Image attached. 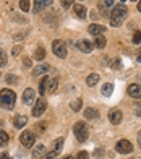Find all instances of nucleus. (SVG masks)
<instances>
[{
  "instance_id": "c85d7f7f",
  "label": "nucleus",
  "mask_w": 141,
  "mask_h": 159,
  "mask_svg": "<svg viewBox=\"0 0 141 159\" xmlns=\"http://www.w3.org/2000/svg\"><path fill=\"white\" fill-rule=\"evenodd\" d=\"M7 143H8V135L0 130V146H5Z\"/></svg>"
},
{
  "instance_id": "bb28decb",
  "label": "nucleus",
  "mask_w": 141,
  "mask_h": 159,
  "mask_svg": "<svg viewBox=\"0 0 141 159\" xmlns=\"http://www.w3.org/2000/svg\"><path fill=\"white\" fill-rule=\"evenodd\" d=\"M81 106H83V101H81V99H76V101H73V102H72V111L78 112V111L81 109Z\"/></svg>"
},
{
  "instance_id": "412c9836",
  "label": "nucleus",
  "mask_w": 141,
  "mask_h": 159,
  "mask_svg": "<svg viewBox=\"0 0 141 159\" xmlns=\"http://www.w3.org/2000/svg\"><path fill=\"white\" fill-rule=\"evenodd\" d=\"M112 91H114V84H112V83H104V86L101 88V93L104 96H110Z\"/></svg>"
},
{
  "instance_id": "2f4dec72",
  "label": "nucleus",
  "mask_w": 141,
  "mask_h": 159,
  "mask_svg": "<svg viewBox=\"0 0 141 159\" xmlns=\"http://www.w3.org/2000/svg\"><path fill=\"white\" fill-rule=\"evenodd\" d=\"M133 42H135V44H141V31L135 33V36H133Z\"/></svg>"
},
{
  "instance_id": "9b49d317",
  "label": "nucleus",
  "mask_w": 141,
  "mask_h": 159,
  "mask_svg": "<svg viewBox=\"0 0 141 159\" xmlns=\"http://www.w3.org/2000/svg\"><path fill=\"white\" fill-rule=\"evenodd\" d=\"M76 47H78V50H81L83 54H91V50H93L94 44L91 41H80Z\"/></svg>"
},
{
  "instance_id": "6e6552de",
  "label": "nucleus",
  "mask_w": 141,
  "mask_h": 159,
  "mask_svg": "<svg viewBox=\"0 0 141 159\" xmlns=\"http://www.w3.org/2000/svg\"><path fill=\"white\" fill-rule=\"evenodd\" d=\"M122 119H123L122 111H118V109H110L109 111V120H110V124L120 125L122 124Z\"/></svg>"
},
{
  "instance_id": "79ce46f5",
  "label": "nucleus",
  "mask_w": 141,
  "mask_h": 159,
  "mask_svg": "<svg viewBox=\"0 0 141 159\" xmlns=\"http://www.w3.org/2000/svg\"><path fill=\"white\" fill-rule=\"evenodd\" d=\"M114 5V0H105V7H112Z\"/></svg>"
},
{
  "instance_id": "f03ea898",
  "label": "nucleus",
  "mask_w": 141,
  "mask_h": 159,
  "mask_svg": "<svg viewBox=\"0 0 141 159\" xmlns=\"http://www.w3.org/2000/svg\"><path fill=\"white\" fill-rule=\"evenodd\" d=\"M15 101H16V94L13 93L11 89H2L0 91V106L3 109H11L15 106Z\"/></svg>"
},
{
  "instance_id": "dca6fc26",
  "label": "nucleus",
  "mask_w": 141,
  "mask_h": 159,
  "mask_svg": "<svg viewBox=\"0 0 141 159\" xmlns=\"http://www.w3.org/2000/svg\"><path fill=\"white\" fill-rule=\"evenodd\" d=\"M59 88V80L57 78H49V83H47V93H55Z\"/></svg>"
},
{
  "instance_id": "a19ab883",
  "label": "nucleus",
  "mask_w": 141,
  "mask_h": 159,
  "mask_svg": "<svg viewBox=\"0 0 141 159\" xmlns=\"http://www.w3.org/2000/svg\"><path fill=\"white\" fill-rule=\"evenodd\" d=\"M0 159H11V157H10V154H8V153H3L2 156H0Z\"/></svg>"
},
{
  "instance_id": "49530a36",
  "label": "nucleus",
  "mask_w": 141,
  "mask_h": 159,
  "mask_svg": "<svg viewBox=\"0 0 141 159\" xmlns=\"http://www.w3.org/2000/svg\"><path fill=\"white\" fill-rule=\"evenodd\" d=\"M130 2H138V0H130Z\"/></svg>"
},
{
  "instance_id": "1a4fd4ad",
  "label": "nucleus",
  "mask_w": 141,
  "mask_h": 159,
  "mask_svg": "<svg viewBox=\"0 0 141 159\" xmlns=\"http://www.w3.org/2000/svg\"><path fill=\"white\" fill-rule=\"evenodd\" d=\"M52 2H54V0H36V2H34L33 11L34 13H39V11H42L44 8H47V7H51Z\"/></svg>"
},
{
  "instance_id": "39448f33",
  "label": "nucleus",
  "mask_w": 141,
  "mask_h": 159,
  "mask_svg": "<svg viewBox=\"0 0 141 159\" xmlns=\"http://www.w3.org/2000/svg\"><path fill=\"white\" fill-rule=\"evenodd\" d=\"M115 151L120 154H130V153H133V144L128 140H120L115 144Z\"/></svg>"
},
{
  "instance_id": "f704fd0d",
  "label": "nucleus",
  "mask_w": 141,
  "mask_h": 159,
  "mask_svg": "<svg viewBox=\"0 0 141 159\" xmlns=\"http://www.w3.org/2000/svg\"><path fill=\"white\" fill-rule=\"evenodd\" d=\"M75 159H89V154L86 153V151H81V153H78V156H76Z\"/></svg>"
},
{
  "instance_id": "72a5a7b5",
  "label": "nucleus",
  "mask_w": 141,
  "mask_h": 159,
  "mask_svg": "<svg viewBox=\"0 0 141 159\" xmlns=\"http://www.w3.org/2000/svg\"><path fill=\"white\" fill-rule=\"evenodd\" d=\"M73 5V0H62V7H63V8H70V7H72Z\"/></svg>"
},
{
  "instance_id": "c03bdc74",
  "label": "nucleus",
  "mask_w": 141,
  "mask_h": 159,
  "mask_svg": "<svg viewBox=\"0 0 141 159\" xmlns=\"http://www.w3.org/2000/svg\"><path fill=\"white\" fill-rule=\"evenodd\" d=\"M138 11H141V0H139V3H138Z\"/></svg>"
},
{
  "instance_id": "a878e982",
  "label": "nucleus",
  "mask_w": 141,
  "mask_h": 159,
  "mask_svg": "<svg viewBox=\"0 0 141 159\" xmlns=\"http://www.w3.org/2000/svg\"><path fill=\"white\" fill-rule=\"evenodd\" d=\"M29 7H31V5H29V0H20V8L23 10L24 13L29 11Z\"/></svg>"
},
{
  "instance_id": "37998d69",
  "label": "nucleus",
  "mask_w": 141,
  "mask_h": 159,
  "mask_svg": "<svg viewBox=\"0 0 141 159\" xmlns=\"http://www.w3.org/2000/svg\"><path fill=\"white\" fill-rule=\"evenodd\" d=\"M138 144H139V146H141V132L138 133Z\"/></svg>"
},
{
  "instance_id": "a18cd8bd",
  "label": "nucleus",
  "mask_w": 141,
  "mask_h": 159,
  "mask_svg": "<svg viewBox=\"0 0 141 159\" xmlns=\"http://www.w3.org/2000/svg\"><path fill=\"white\" fill-rule=\"evenodd\" d=\"M63 159H73L72 156H65V157H63Z\"/></svg>"
},
{
  "instance_id": "aec40b11",
  "label": "nucleus",
  "mask_w": 141,
  "mask_h": 159,
  "mask_svg": "<svg viewBox=\"0 0 141 159\" xmlns=\"http://www.w3.org/2000/svg\"><path fill=\"white\" fill-rule=\"evenodd\" d=\"M62 146H63V138H57L54 143H52V151L55 154H59L62 151Z\"/></svg>"
},
{
  "instance_id": "ea45409f",
  "label": "nucleus",
  "mask_w": 141,
  "mask_h": 159,
  "mask_svg": "<svg viewBox=\"0 0 141 159\" xmlns=\"http://www.w3.org/2000/svg\"><path fill=\"white\" fill-rule=\"evenodd\" d=\"M135 114H136L138 117L141 119V106H136V109H135Z\"/></svg>"
},
{
  "instance_id": "9d476101",
  "label": "nucleus",
  "mask_w": 141,
  "mask_h": 159,
  "mask_svg": "<svg viewBox=\"0 0 141 159\" xmlns=\"http://www.w3.org/2000/svg\"><path fill=\"white\" fill-rule=\"evenodd\" d=\"M128 94L131 98H135V99H141V84H136V83H133L128 86Z\"/></svg>"
},
{
  "instance_id": "e433bc0d",
  "label": "nucleus",
  "mask_w": 141,
  "mask_h": 159,
  "mask_svg": "<svg viewBox=\"0 0 141 159\" xmlns=\"http://www.w3.org/2000/svg\"><path fill=\"white\" fill-rule=\"evenodd\" d=\"M55 156H57V154H55L54 151H51V153H47V154L42 156V159H55Z\"/></svg>"
},
{
  "instance_id": "b1692460",
  "label": "nucleus",
  "mask_w": 141,
  "mask_h": 159,
  "mask_svg": "<svg viewBox=\"0 0 141 159\" xmlns=\"http://www.w3.org/2000/svg\"><path fill=\"white\" fill-rule=\"evenodd\" d=\"M94 46L97 49H104L105 46H107V41H105V38H102V36H97L96 41H94Z\"/></svg>"
},
{
  "instance_id": "423d86ee",
  "label": "nucleus",
  "mask_w": 141,
  "mask_h": 159,
  "mask_svg": "<svg viewBox=\"0 0 141 159\" xmlns=\"http://www.w3.org/2000/svg\"><path fill=\"white\" fill-rule=\"evenodd\" d=\"M34 140H36V136H34L33 132H23L21 136H20V141H21V144H23L24 148H33Z\"/></svg>"
},
{
  "instance_id": "4468645a",
  "label": "nucleus",
  "mask_w": 141,
  "mask_h": 159,
  "mask_svg": "<svg viewBox=\"0 0 141 159\" xmlns=\"http://www.w3.org/2000/svg\"><path fill=\"white\" fill-rule=\"evenodd\" d=\"M33 99H34V91L31 88H26L23 91V96H21V101H23L24 104H31L33 102Z\"/></svg>"
},
{
  "instance_id": "f3484780",
  "label": "nucleus",
  "mask_w": 141,
  "mask_h": 159,
  "mask_svg": "<svg viewBox=\"0 0 141 159\" xmlns=\"http://www.w3.org/2000/svg\"><path fill=\"white\" fill-rule=\"evenodd\" d=\"M26 122H28V117H24V115H16V117L13 119V125L16 128H23L26 125Z\"/></svg>"
},
{
  "instance_id": "20e7f679",
  "label": "nucleus",
  "mask_w": 141,
  "mask_h": 159,
  "mask_svg": "<svg viewBox=\"0 0 141 159\" xmlns=\"http://www.w3.org/2000/svg\"><path fill=\"white\" fill-rule=\"evenodd\" d=\"M52 50L57 57H60V59H65L67 57V46H65V42L60 41V39H55L52 42Z\"/></svg>"
},
{
  "instance_id": "0eeeda50",
  "label": "nucleus",
  "mask_w": 141,
  "mask_h": 159,
  "mask_svg": "<svg viewBox=\"0 0 141 159\" xmlns=\"http://www.w3.org/2000/svg\"><path fill=\"white\" fill-rule=\"evenodd\" d=\"M46 109H47V102L42 98H39L36 101V104H34V107H33V115L34 117H41V115L46 112Z\"/></svg>"
},
{
  "instance_id": "393cba45",
  "label": "nucleus",
  "mask_w": 141,
  "mask_h": 159,
  "mask_svg": "<svg viewBox=\"0 0 141 159\" xmlns=\"http://www.w3.org/2000/svg\"><path fill=\"white\" fill-rule=\"evenodd\" d=\"M44 149H46V148H44V144H37V146L33 149V156H34V157H37V156H41V154H44Z\"/></svg>"
},
{
  "instance_id": "473e14b6",
  "label": "nucleus",
  "mask_w": 141,
  "mask_h": 159,
  "mask_svg": "<svg viewBox=\"0 0 141 159\" xmlns=\"http://www.w3.org/2000/svg\"><path fill=\"white\" fill-rule=\"evenodd\" d=\"M21 49H23V47H21V46H15V47L11 49V55H13V57H16V55H20V52H21Z\"/></svg>"
},
{
  "instance_id": "7ed1b4c3",
  "label": "nucleus",
  "mask_w": 141,
  "mask_h": 159,
  "mask_svg": "<svg viewBox=\"0 0 141 159\" xmlns=\"http://www.w3.org/2000/svg\"><path fill=\"white\" fill-rule=\"evenodd\" d=\"M73 132H75L76 140L83 143V141H86L88 136H89V127H88L86 122L80 120V122H76V124L73 125Z\"/></svg>"
},
{
  "instance_id": "a211bd4d",
  "label": "nucleus",
  "mask_w": 141,
  "mask_h": 159,
  "mask_svg": "<svg viewBox=\"0 0 141 159\" xmlns=\"http://www.w3.org/2000/svg\"><path fill=\"white\" fill-rule=\"evenodd\" d=\"M97 117H99V112H97L96 109H93V107H89V109L84 111V119L93 120V119H97Z\"/></svg>"
},
{
  "instance_id": "58836bf2",
  "label": "nucleus",
  "mask_w": 141,
  "mask_h": 159,
  "mask_svg": "<svg viewBox=\"0 0 141 159\" xmlns=\"http://www.w3.org/2000/svg\"><path fill=\"white\" fill-rule=\"evenodd\" d=\"M36 130H39V133L44 132V130H46V124H37L36 125Z\"/></svg>"
},
{
  "instance_id": "7c9ffc66",
  "label": "nucleus",
  "mask_w": 141,
  "mask_h": 159,
  "mask_svg": "<svg viewBox=\"0 0 141 159\" xmlns=\"http://www.w3.org/2000/svg\"><path fill=\"white\" fill-rule=\"evenodd\" d=\"M104 156V148H97L96 151H94V157L96 159H101Z\"/></svg>"
},
{
  "instance_id": "2eb2a0df",
  "label": "nucleus",
  "mask_w": 141,
  "mask_h": 159,
  "mask_svg": "<svg viewBox=\"0 0 141 159\" xmlns=\"http://www.w3.org/2000/svg\"><path fill=\"white\" fill-rule=\"evenodd\" d=\"M73 10H75V15L78 16L80 20H84V18H86V8H84V5L76 3V5L73 7Z\"/></svg>"
},
{
  "instance_id": "f257e3e1",
  "label": "nucleus",
  "mask_w": 141,
  "mask_h": 159,
  "mask_svg": "<svg viewBox=\"0 0 141 159\" xmlns=\"http://www.w3.org/2000/svg\"><path fill=\"white\" fill-rule=\"evenodd\" d=\"M126 15H128V8H126L125 5H117V7H114V10H112V13H110V25L112 26H120L123 21H125V18H126Z\"/></svg>"
},
{
  "instance_id": "cd10ccee",
  "label": "nucleus",
  "mask_w": 141,
  "mask_h": 159,
  "mask_svg": "<svg viewBox=\"0 0 141 159\" xmlns=\"http://www.w3.org/2000/svg\"><path fill=\"white\" fill-rule=\"evenodd\" d=\"M7 62H8V59H7V54H5V50H2V49H0V68H2V67H5V65H7Z\"/></svg>"
},
{
  "instance_id": "c9c22d12",
  "label": "nucleus",
  "mask_w": 141,
  "mask_h": 159,
  "mask_svg": "<svg viewBox=\"0 0 141 159\" xmlns=\"http://www.w3.org/2000/svg\"><path fill=\"white\" fill-rule=\"evenodd\" d=\"M112 68H115V70L122 68V62L120 60H114V62H112Z\"/></svg>"
},
{
  "instance_id": "6ab92c4d",
  "label": "nucleus",
  "mask_w": 141,
  "mask_h": 159,
  "mask_svg": "<svg viewBox=\"0 0 141 159\" xmlns=\"http://www.w3.org/2000/svg\"><path fill=\"white\" fill-rule=\"evenodd\" d=\"M47 83H49V78L47 76H42L41 78V83H39V94H46L47 93Z\"/></svg>"
},
{
  "instance_id": "f8f14e48",
  "label": "nucleus",
  "mask_w": 141,
  "mask_h": 159,
  "mask_svg": "<svg viewBox=\"0 0 141 159\" xmlns=\"http://www.w3.org/2000/svg\"><path fill=\"white\" fill-rule=\"evenodd\" d=\"M88 31L93 34V36H102L104 33H105V28L104 26H101V25H97V23H94V25H89V28H88Z\"/></svg>"
},
{
  "instance_id": "4be33fe9",
  "label": "nucleus",
  "mask_w": 141,
  "mask_h": 159,
  "mask_svg": "<svg viewBox=\"0 0 141 159\" xmlns=\"http://www.w3.org/2000/svg\"><path fill=\"white\" fill-rule=\"evenodd\" d=\"M97 81H99V75H97V73H91V75L86 78V84H88V86H96Z\"/></svg>"
},
{
  "instance_id": "4c0bfd02",
  "label": "nucleus",
  "mask_w": 141,
  "mask_h": 159,
  "mask_svg": "<svg viewBox=\"0 0 141 159\" xmlns=\"http://www.w3.org/2000/svg\"><path fill=\"white\" fill-rule=\"evenodd\" d=\"M23 65H24V68H29L31 67V59H28V57L23 59Z\"/></svg>"
},
{
  "instance_id": "c756f323",
  "label": "nucleus",
  "mask_w": 141,
  "mask_h": 159,
  "mask_svg": "<svg viewBox=\"0 0 141 159\" xmlns=\"http://www.w3.org/2000/svg\"><path fill=\"white\" fill-rule=\"evenodd\" d=\"M16 81H18V78H16L15 75H11V73L7 75V83H8V84H15Z\"/></svg>"
},
{
  "instance_id": "ddd939ff",
  "label": "nucleus",
  "mask_w": 141,
  "mask_h": 159,
  "mask_svg": "<svg viewBox=\"0 0 141 159\" xmlns=\"http://www.w3.org/2000/svg\"><path fill=\"white\" fill-rule=\"evenodd\" d=\"M49 70H51V65H47V63H39L37 67L33 68V75H34V76H39V75L47 73Z\"/></svg>"
},
{
  "instance_id": "5701e85b",
  "label": "nucleus",
  "mask_w": 141,
  "mask_h": 159,
  "mask_svg": "<svg viewBox=\"0 0 141 159\" xmlns=\"http://www.w3.org/2000/svg\"><path fill=\"white\" fill-rule=\"evenodd\" d=\"M44 57H46V50H44V47H37V49H36V52H34V59H36L37 62H41V60H44Z\"/></svg>"
}]
</instances>
